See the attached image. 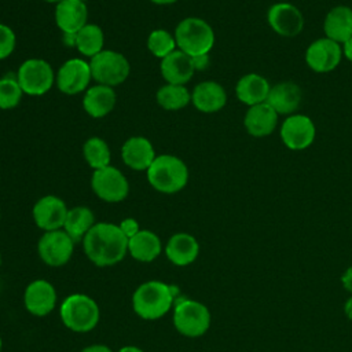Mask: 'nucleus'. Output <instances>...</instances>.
I'll list each match as a JSON object with an SVG mask.
<instances>
[{
  "instance_id": "obj_1",
  "label": "nucleus",
  "mask_w": 352,
  "mask_h": 352,
  "mask_svg": "<svg viewBox=\"0 0 352 352\" xmlns=\"http://www.w3.org/2000/svg\"><path fill=\"white\" fill-rule=\"evenodd\" d=\"M87 257L98 267L121 261L128 252V238L113 223H95L82 239Z\"/></svg>"
},
{
  "instance_id": "obj_2",
  "label": "nucleus",
  "mask_w": 352,
  "mask_h": 352,
  "mask_svg": "<svg viewBox=\"0 0 352 352\" xmlns=\"http://www.w3.org/2000/svg\"><path fill=\"white\" fill-rule=\"evenodd\" d=\"M146 173L150 186L162 194L179 192L188 182L187 165L170 154L157 155Z\"/></svg>"
},
{
  "instance_id": "obj_3",
  "label": "nucleus",
  "mask_w": 352,
  "mask_h": 352,
  "mask_svg": "<svg viewBox=\"0 0 352 352\" xmlns=\"http://www.w3.org/2000/svg\"><path fill=\"white\" fill-rule=\"evenodd\" d=\"M173 304L172 287L160 280L142 283L133 293V311L143 319L154 320L164 316Z\"/></svg>"
},
{
  "instance_id": "obj_4",
  "label": "nucleus",
  "mask_w": 352,
  "mask_h": 352,
  "mask_svg": "<svg viewBox=\"0 0 352 352\" xmlns=\"http://www.w3.org/2000/svg\"><path fill=\"white\" fill-rule=\"evenodd\" d=\"M176 45L190 56L209 54L214 44V32L212 26L197 16L182 19L175 29Z\"/></svg>"
},
{
  "instance_id": "obj_5",
  "label": "nucleus",
  "mask_w": 352,
  "mask_h": 352,
  "mask_svg": "<svg viewBox=\"0 0 352 352\" xmlns=\"http://www.w3.org/2000/svg\"><path fill=\"white\" fill-rule=\"evenodd\" d=\"M60 319L72 331L87 333L99 322V307L87 294H70L60 305Z\"/></svg>"
},
{
  "instance_id": "obj_6",
  "label": "nucleus",
  "mask_w": 352,
  "mask_h": 352,
  "mask_svg": "<svg viewBox=\"0 0 352 352\" xmlns=\"http://www.w3.org/2000/svg\"><path fill=\"white\" fill-rule=\"evenodd\" d=\"M92 80L107 87H117L122 84L131 72L128 59L113 50H103L89 59Z\"/></svg>"
},
{
  "instance_id": "obj_7",
  "label": "nucleus",
  "mask_w": 352,
  "mask_h": 352,
  "mask_svg": "<svg viewBox=\"0 0 352 352\" xmlns=\"http://www.w3.org/2000/svg\"><path fill=\"white\" fill-rule=\"evenodd\" d=\"M173 324L186 337H199L209 330L210 312L205 304L186 298L175 307Z\"/></svg>"
},
{
  "instance_id": "obj_8",
  "label": "nucleus",
  "mask_w": 352,
  "mask_h": 352,
  "mask_svg": "<svg viewBox=\"0 0 352 352\" xmlns=\"http://www.w3.org/2000/svg\"><path fill=\"white\" fill-rule=\"evenodd\" d=\"M16 80L23 91L30 96L47 94L55 82L52 66L40 58H30L22 62L16 72Z\"/></svg>"
},
{
  "instance_id": "obj_9",
  "label": "nucleus",
  "mask_w": 352,
  "mask_h": 352,
  "mask_svg": "<svg viewBox=\"0 0 352 352\" xmlns=\"http://www.w3.org/2000/svg\"><path fill=\"white\" fill-rule=\"evenodd\" d=\"M94 192L106 202H121L129 192V183L124 173L109 165L94 170L91 179Z\"/></svg>"
},
{
  "instance_id": "obj_10",
  "label": "nucleus",
  "mask_w": 352,
  "mask_h": 352,
  "mask_svg": "<svg viewBox=\"0 0 352 352\" xmlns=\"http://www.w3.org/2000/svg\"><path fill=\"white\" fill-rule=\"evenodd\" d=\"M91 80L89 62L80 58L67 59L55 74L56 87L65 95L81 94L87 89Z\"/></svg>"
},
{
  "instance_id": "obj_11",
  "label": "nucleus",
  "mask_w": 352,
  "mask_h": 352,
  "mask_svg": "<svg viewBox=\"0 0 352 352\" xmlns=\"http://www.w3.org/2000/svg\"><path fill=\"white\" fill-rule=\"evenodd\" d=\"M73 239L62 228L45 231L37 245L41 260L51 267H60L66 264L73 254Z\"/></svg>"
},
{
  "instance_id": "obj_12",
  "label": "nucleus",
  "mask_w": 352,
  "mask_h": 352,
  "mask_svg": "<svg viewBox=\"0 0 352 352\" xmlns=\"http://www.w3.org/2000/svg\"><path fill=\"white\" fill-rule=\"evenodd\" d=\"M315 135L316 128L314 121L304 114L289 116L280 126V139L283 144L293 151L308 148L314 143Z\"/></svg>"
},
{
  "instance_id": "obj_13",
  "label": "nucleus",
  "mask_w": 352,
  "mask_h": 352,
  "mask_svg": "<svg viewBox=\"0 0 352 352\" xmlns=\"http://www.w3.org/2000/svg\"><path fill=\"white\" fill-rule=\"evenodd\" d=\"M341 44L323 37L311 43L305 51V62L316 73L333 72L341 62Z\"/></svg>"
},
{
  "instance_id": "obj_14",
  "label": "nucleus",
  "mask_w": 352,
  "mask_h": 352,
  "mask_svg": "<svg viewBox=\"0 0 352 352\" xmlns=\"http://www.w3.org/2000/svg\"><path fill=\"white\" fill-rule=\"evenodd\" d=\"M267 21L271 29L282 37H294L304 28L301 11L292 3H275L267 12Z\"/></svg>"
},
{
  "instance_id": "obj_15",
  "label": "nucleus",
  "mask_w": 352,
  "mask_h": 352,
  "mask_svg": "<svg viewBox=\"0 0 352 352\" xmlns=\"http://www.w3.org/2000/svg\"><path fill=\"white\" fill-rule=\"evenodd\" d=\"M67 210L66 204L60 198L55 195H45L34 204L32 213L38 228L44 231H54L63 228Z\"/></svg>"
},
{
  "instance_id": "obj_16",
  "label": "nucleus",
  "mask_w": 352,
  "mask_h": 352,
  "mask_svg": "<svg viewBox=\"0 0 352 352\" xmlns=\"http://www.w3.org/2000/svg\"><path fill=\"white\" fill-rule=\"evenodd\" d=\"M23 302L25 308L30 314L36 316H44L55 308L56 292L50 282L37 279L28 285L23 294Z\"/></svg>"
},
{
  "instance_id": "obj_17",
  "label": "nucleus",
  "mask_w": 352,
  "mask_h": 352,
  "mask_svg": "<svg viewBox=\"0 0 352 352\" xmlns=\"http://www.w3.org/2000/svg\"><path fill=\"white\" fill-rule=\"evenodd\" d=\"M55 23L63 33L76 34L88 22V10L82 0H62L55 7Z\"/></svg>"
},
{
  "instance_id": "obj_18",
  "label": "nucleus",
  "mask_w": 352,
  "mask_h": 352,
  "mask_svg": "<svg viewBox=\"0 0 352 352\" xmlns=\"http://www.w3.org/2000/svg\"><path fill=\"white\" fill-rule=\"evenodd\" d=\"M155 157L151 142L143 136H132L121 147L124 164L133 170H147Z\"/></svg>"
},
{
  "instance_id": "obj_19",
  "label": "nucleus",
  "mask_w": 352,
  "mask_h": 352,
  "mask_svg": "<svg viewBox=\"0 0 352 352\" xmlns=\"http://www.w3.org/2000/svg\"><path fill=\"white\" fill-rule=\"evenodd\" d=\"M278 116L279 114L267 102L250 106L243 118L245 129L253 138L268 136L276 128Z\"/></svg>"
},
{
  "instance_id": "obj_20",
  "label": "nucleus",
  "mask_w": 352,
  "mask_h": 352,
  "mask_svg": "<svg viewBox=\"0 0 352 352\" xmlns=\"http://www.w3.org/2000/svg\"><path fill=\"white\" fill-rule=\"evenodd\" d=\"M160 70L166 84L177 85L187 84L195 72L191 56L180 50H175L172 54L161 59Z\"/></svg>"
},
{
  "instance_id": "obj_21",
  "label": "nucleus",
  "mask_w": 352,
  "mask_h": 352,
  "mask_svg": "<svg viewBox=\"0 0 352 352\" xmlns=\"http://www.w3.org/2000/svg\"><path fill=\"white\" fill-rule=\"evenodd\" d=\"M302 100L301 88L293 81H280L271 87L267 103L278 113L292 116L300 107Z\"/></svg>"
},
{
  "instance_id": "obj_22",
  "label": "nucleus",
  "mask_w": 352,
  "mask_h": 352,
  "mask_svg": "<svg viewBox=\"0 0 352 352\" xmlns=\"http://www.w3.org/2000/svg\"><path fill=\"white\" fill-rule=\"evenodd\" d=\"M191 102L194 107L202 113H216L226 106L227 94L219 82L208 80L194 87Z\"/></svg>"
},
{
  "instance_id": "obj_23",
  "label": "nucleus",
  "mask_w": 352,
  "mask_h": 352,
  "mask_svg": "<svg viewBox=\"0 0 352 352\" xmlns=\"http://www.w3.org/2000/svg\"><path fill=\"white\" fill-rule=\"evenodd\" d=\"M323 30L327 38L344 44L352 37V8L348 6L333 7L323 22Z\"/></svg>"
},
{
  "instance_id": "obj_24",
  "label": "nucleus",
  "mask_w": 352,
  "mask_h": 352,
  "mask_svg": "<svg viewBox=\"0 0 352 352\" xmlns=\"http://www.w3.org/2000/svg\"><path fill=\"white\" fill-rule=\"evenodd\" d=\"M198 253V241L187 232H177L172 235L165 246V254L168 260L179 267H184L195 261Z\"/></svg>"
},
{
  "instance_id": "obj_25",
  "label": "nucleus",
  "mask_w": 352,
  "mask_h": 352,
  "mask_svg": "<svg viewBox=\"0 0 352 352\" xmlns=\"http://www.w3.org/2000/svg\"><path fill=\"white\" fill-rule=\"evenodd\" d=\"M270 89L271 85L268 80L257 73H248L242 76L235 85L236 98L249 107L267 102Z\"/></svg>"
},
{
  "instance_id": "obj_26",
  "label": "nucleus",
  "mask_w": 352,
  "mask_h": 352,
  "mask_svg": "<svg viewBox=\"0 0 352 352\" xmlns=\"http://www.w3.org/2000/svg\"><path fill=\"white\" fill-rule=\"evenodd\" d=\"M116 102L117 96L111 87L96 84L85 91L82 107L92 118H102L114 109Z\"/></svg>"
},
{
  "instance_id": "obj_27",
  "label": "nucleus",
  "mask_w": 352,
  "mask_h": 352,
  "mask_svg": "<svg viewBox=\"0 0 352 352\" xmlns=\"http://www.w3.org/2000/svg\"><path fill=\"white\" fill-rule=\"evenodd\" d=\"M161 239L148 230H140L128 239L129 254L139 261H153L161 253Z\"/></svg>"
},
{
  "instance_id": "obj_28",
  "label": "nucleus",
  "mask_w": 352,
  "mask_h": 352,
  "mask_svg": "<svg viewBox=\"0 0 352 352\" xmlns=\"http://www.w3.org/2000/svg\"><path fill=\"white\" fill-rule=\"evenodd\" d=\"M94 224H95V216L92 210L87 206H76L67 210L66 220L63 224V231L76 243L84 239V236L94 227Z\"/></svg>"
},
{
  "instance_id": "obj_29",
  "label": "nucleus",
  "mask_w": 352,
  "mask_h": 352,
  "mask_svg": "<svg viewBox=\"0 0 352 352\" xmlns=\"http://www.w3.org/2000/svg\"><path fill=\"white\" fill-rule=\"evenodd\" d=\"M104 34L100 26L95 23H87L76 33V48L84 56L92 58L103 51Z\"/></svg>"
},
{
  "instance_id": "obj_30",
  "label": "nucleus",
  "mask_w": 352,
  "mask_h": 352,
  "mask_svg": "<svg viewBox=\"0 0 352 352\" xmlns=\"http://www.w3.org/2000/svg\"><path fill=\"white\" fill-rule=\"evenodd\" d=\"M155 100L165 110H180L191 102V92L184 85L165 84L157 91Z\"/></svg>"
},
{
  "instance_id": "obj_31",
  "label": "nucleus",
  "mask_w": 352,
  "mask_h": 352,
  "mask_svg": "<svg viewBox=\"0 0 352 352\" xmlns=\"http://www.w3.org/2000/svg\"><path fill=\"white\" fill-rule=\"evenodd\" d=\"M82 155H84L87 164L94 170L109 166L110 160H111V153H110L109 144L98 136H92L85 140V143L82 146Z\"/></svg>"
},
{
  "instance_id": "obj_32",
  "label": "nucleus",
  "mask_w": 352,
  "mask_h": 352,
  "mask_svg": "<svg viewBox=\"0 0 352 352\" xmlns=\"http://www.w3.org/2000/svg\"><path fill=\"white\" fill-rule=\"evenodd\" d=\"M176 40L170 32L165 29H155L148 34L147 38V48L148 51L160 59H164L169 54L176 50Z\"/></svg>"
},
{
  "instance_id": "obj_33",
  "label": "nucleus",
  "mask_w": 352,
  "mask_h": 352,
  "mask_svg": "<svg viewBox=\"0 0 352 352\" xmlns=\"http://www.w3.org/2000/svg\"><path fill=\"white\" fill-rule=\"evenodd\" d=\"M23 91L16 80V76H4L0 78V109L10 110L19 104Z\"/></svg>"
},
{
  "instance_id": "obj_34",
  "label": "nucleus",
  "mask_w": 352,
  "mask_h": 352,
  "mask_svg": "<svg viewBox=\"0 0 352 352\" xmlns=\"http://www.w3.org/2000/svg\"><path fill=\"white\" fill-rule=\"evenodd\" d=\"M15 44L16 37L14 30L7 25L0 23V60L8 58L14 52Z\"/></svg>"
},
{
  "instance_id": "obj_35",
  "label": "nucleus",
  "mask_w": 352,
  "mask_h": 352,
  "mask_svg": "<svg viewBox=\"0 0 352 352\" xmlns=\"http://www.w3.org/2000/svg\"><path fill=\"white\" fill-rule=\"evenodd\" d=\"M118 227H120V230L122 231V234H124L128 239L132 238L135 234H138V232L140 231L139 223H138L135 219H132V217L124 219V220L118 224Z\"/></svg>"
},
{
  "instance_id": "obj_36",
  "label": "nucleus",
  "mask_w": 352,
  "mask_h": 352,
  "mask_svg": "<svg viewBox=\"0 0 352 352\" xmlns=\"http://www.w3.org/2000/svg\"><path fill=\"white\" fill-rule=\"evenodd\" d=\"M192 59V66L195 70H204L209 66L210 58L209 54H202V55H197V56H191Z\"/></svg>"
},
{
  "instance_id": "obj_37",
  "label": "nucleus",
  "mask_w": 352,
  "mask_h": 352,
  "mask_svg": "<svg viewBox=\"0 0 352 352\" xmlns=\"http://www.w3.org/2000/svg\"><path fill=\"white\" fill-rule=\"evenodd\" d=\"M341 283L346 292L352 294V265L348 267L344 274L341 275Z\"/></svg>"
},
{
  "instance_id": "obj_38",
  "label": "nucleus",
  "mask_w": 352,
  "mask_h": 352,
  "mask_svg": "<svg viewBox=\"0 0 352 352\" xmlns=\"http://www.w3.org/2000/svg\"><path fill=\"white\" fill-rule=\"evenodd\" d=\"M81 352H113L109 346L102 345V344H95V345H89L87 348H84Z\"/></svg>"
},
{
  "instance_id": "obj_39",
  "label": "nucleus",
  "mask_w": 352,
  "mask_h": 352,
  "mask_svg": "<svg viewBox=\"0 0 352 352\" xmlns=\"http://www.w3.org/2000/svg\"><path fill=\"white\" fill-rule=\"evenodd\" d=\"M342 55H344L349 62H352V37H351L348 41H345V43L342 44Z\"/></svg>"
},
{
  "instance_id": "obj_40",
  "label": "nucleus",
  "mask_w": 352,
  "mask_h": 352,
  "mask_svg": "<svg viewBox=\"0 0 352 352\" xmlns=\"http://www.w3.org/2000/svg\"><path fill=\"white\" fill-rule=\"evenodd\" d=\"M344 314L349 320H352V294L344 304Z\"/></svg>"
},
{
  "instance_id": "obj_41",
  "label": "nucleus",
  "mask_w": 352,
  "mask_h": 352,
  "mask_svg": "<svg viewBox=\"0 0 352 352\" xmlns=\"http://www.w3.org/2000/svg\"><path fill=\"white\" fill-rule=\"evenodd\" d=\"M118 352H143L140 348L133 346V345H128V346H122L121 349H118Z\"/></svg>"
},
{
  "instance_id": "obj_42",
  "label": "nucleus",
  "mask_w": 352,
  "mask_h": 352,
  "mask_svg": "<svg viewBox=\"0 0 352 352\" xmlns=\"http://www.w3.org/2000/svg\"><path fill=\"white\" fill-rule=\"evenodd\" d=\"M150 1H153L154 4H160V6H168V4H173L179 0H150Z\"/></svg>"
},
{
  "instance_id": "obj_43",
  "label": "nucleus",
  "mask_w": 352,
  "mask_h": 352,
  "mask_svg": "<svg viewBox=\"0 0 352 352\" xmlns=\"http://www.w3.org/2000/svg\"><path fill=\"white\" fill-rule=\"evenodd\" d=\"M44 1H47V3H59V1H62V0H44Z\"/></svg>"
},
{
  "instance_id": "obj_44",
  "label": "nucleus",
  "mask_w": 352,
  "mask_h": 352,
  "mask_svg": "<svg viewBox=\"0 0 352 352\" xmlns=\"http://www.w3.org/2000/svg\"><path fill=\"white\" fill-rule=\"evenodd\" d=\"M1 345H3V342H1V338H0V351H1Z\"/></svg>"
},
{
  "instance_id": "obj_45",
  "label": "nucleus",
  "mask_w": 352,
  "mask_h": 352,
  "mask_svg": "<svg viewBox=\"0 0 352 352\" xmlns=\"http://www.w3.org/2000/svg\"><path fill=\"white\" fill-rule=\"evenodd\" d=\"M0 264H1V256H0Z\"/></svg>"
}]
</instances>
